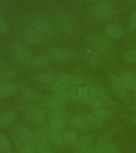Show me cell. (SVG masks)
I'll return each instance as SVG.
<instances>
[{"mask_svg": "<svg viewBox=\"0 0 136 153\" xmlns=\"http://www.w3.org/2000/svg\"><path fill=\"white\" fill-rule=\"evenodd\" d=\"M89 45L97 50L103 57H108L112 53V45L109 38L100 33H92L88 37Z\"/></svg>", "mask_w": 136, "mask_h": 153, "instance_id": "6da1fadb", "label": "cell"}, {"mask_svg": "<svg viewBox=\"0 0 136 153\" xmlns=\"http://www.w3.org/2000/svg\"><path fill=\"white\" fill-rule=\"evenodd\" d=\"M25 116L29 121L35 125H43L46 119V112L43 108L33 103L26 102L22 105Z\"/></svg>", "mask_w": 136, "mask_h": 153, "instance_id": "7a4b0ae2", "label": "cell"}, {"mask_svg": "<svg viewBox=\"0 0 136 153\" xmlns=\"http://www.w3.org/2000/svg\"><path fill=\"white\" fill-rule=\"evenodd\" d=\"M115 5L112 0H104L98 2L92 9L93 16L98 19H106L114 14Z\"/></svg>", "mask_w": 136, "mask_h": 153, "instance_id": "3957f363", "label": "cell"}, {"mask_svg": "<svg viewBox=\"0 0 136 153\" xmlns=\"http://www.w3.org/2000/svg\"><path fill=\"white\" fill-rule=\"evenodd\" d=\"M54 22L57 27L63 33L71 34L75 30V22L69 14L58 13L54 16Z\"/></svg>", "mask_w": 136, "mask_h": 153, "instance_id": "277c9868", "label": "cell"}, {"mask_svg": "<svg viewBox=\"0 0 136 153\" xmlns=\"http://www.w3.org/2000/svg\"><path fill=\"white\" fill-rule=\"evenodd\" d=\"M50 59L57 62H66L71 61L75 57V53L72 50L63 47H53L50 52Z\"/></svg>", "mask_w": 136, "mask_h": 153, "instance_id": "5b68a950", "label": "cell"}, {"mask_svg": "<svg viewBox=\"0 0 136 153\" xmlns=\"http://www.w3.org/2000/svg\"><path fill=\"white\" fill-rule=\"evenodd\" d=\"M108 81H109L110 88L115 95L122 100H126L127 98L126 88H125L123 84L122 83L119 76L115 74H111L109 75Z\"/></svg>", "mask_w": 136, "mask_h": 153, "instance_id": "8992f818", "label": "cell"}, {"mask_svg": "<svg viewBox=\"0 0 136 153\" xmlns=\"http://www.w3.org/2000/svg\"><path fill=\"white\" fill-rule=\"evenodd\" d=\"M24 38L26 42L33 45H42L48 42V38L33 28L27 29L24 33Z\"/></svg>", "mask_w": 136, "mask_h": 153, "instance_id": "52a82bcc", "label": "cell"}, {"mask_svg": "<svg viewBox=\"0 0 136 153\" xmlns=\"http://www.w3.org/2000/svg\"><path fill=\"white\" fill-rule=\"evenodd\" d=\"M32 28L36 30L45 36H51L53 34L54 28L49 20L44 18H37L32 22Z\"/></svg>", "mask_w": 136, "mask_h": 153, "instance_id": "ba28073f", "label": "cell"}, {"mask_svg": "<svg viewBox=\"0 0 136 153\" xmlns=\"http://www.w3.org/2000/svg\"><path fill=\"white\" fill-rule=\"evenodd\" d=\"M17 138L18 139L20 142L28 145L35 146V140L33 136V131L29 129L27 127L24 125H18L14 130Z\"/></svg>", "mask_w": 136, "mask_h": 153, "instance_id": "9c48e42d", "label": "cell"}, {"mask_svg": "<svg viewBox=\"0 0 136 153\" xmlns=\"http://www.w3.org/2000/svg\"><path fill=\"white\" fill-rule=\"evenodd\" d=\"M83 56L87 63L91 66H99L103 61V56L90 45L86 46L83 51Z\"/></svg>", "mask_w": 136, "mask_h": 153, "instance_id": "30bf717a", "label": "cell"}, {"mask_svg": "<svg viewBox=\"0 0 136 153\" xmlns=\"http://www.w3.org/2000/svg\"><path fill=\"white\" fill-rule=\"evenodd\" d=\"M104 33L110 40H119L124 34V30L119 22H112L105 26Z\"/></svg>", "mask_w": 136, "mask_h": 153, "instance_id": "8fae6325", "label": "cell"}, {"mask_svg": "<svg viewBox=\"0 0 136 153\" xmlns=\"http://www.w3.org/2000/svg\"><path fill=\"white\" fill-rule=\"evenodd\" d=\"M69 87L70 86L67 80V74H58L56 81L50 85L49 89L51 93H52V94H55L66 92Z\"/></svg>", "mask_w": 136, "mask_h": 153, "instance_id": "7c38bea8", "label": "cell"}, {"mask_svg": "<svg viewBox=\"0 0 136 153\" xmlns=\"http://www.w3.org/2000/svg\"><path fill=\"white\" fill-rule=\"evenodd\" d=\"M14 53L17 58L22 62H30L31 59L33 58L30 49L21 42L14 43Z\"/></svg>", "mask_w": 136, "mask_h": 153, "instance_id": "4fadbf2b", "label": "cell"}, {"mask_svg": "<svg viewBox=\"0 0 136 153\" xmlns=\"http://www.w3.org/2000/svg\"><path fill=\"white\" fill-rule=\"evenodd\" d=\"M95 98L101 100L106 107L112 108L115 106V101L110 95L109 91L107 88L98 85L96 84H95Z\"/></svg>", "mask_w": 136, "mask_h": 153, "instance_id": "5bb4252c", "label": "cell"}, {"mask_svg": "<svg viewBox=\"0 0 136 153\" xmlns=\"http://www.w3.org/2000/svg\"><path fill=\"white\" fill-rule=\"evenodd\" d=\"M21 97L29 103H36L41 99V95L35 88H31L30 86L23 85L20 88Z\"/></svg>", "mask_w": 136, "mask_h": 153, "instance_id": "9a60e30c", "label": "cell"}, {"mask_svg": "<svg viewBox=\"0 0 136 153\" xmlns=\"http://www.w3.org/2000/svg\"><path fill=\"white\" fill-rule=\"evenodd\" d=\"M43 128L45 129V131H46L50 141L52 144H54L57 147H60V146L63 145V139H62V131H57L55 129L50 128L48 124H43Z\"/></svg>", "mask_w": 136, "mask_h": 153, "instance_id": "2e32d148", "label": "cell"}, {"mask_svg": "<svg viewBox=\"0 0 136 153\" xmlns=\"http://www.w3.org/2000/svg\"><path fill=\"white\" fill-rule=\"evenodd\" d=\"M18 91V86L12 81L0 83V97H10L16 95Z\"/></svg>", "mask_w": 136, "mask_h": 153, "instance_id": "e0dca14e", "label": "cell"}, {"mask_svg": "<svg viewBox=\"0 0 136 153\" xmlns=\"http://www.w3.org/2000/svg\"><path fill=\"white\" fill-rule=\"evenodd\" d=\"M16 112L14 109H6L0 112V127L6 128L11 125L16 119Z\"/></svg>", "mask_w": 136, "mask_h": 153, "instance_id": "ac0fdd59", "label": "cell"}, {"mask_svg": "<svg viewBox=\"0 0 136 153\" xmlns=\"http://www.w3.org/2000/svg\"><path fill=\"white\" fill-rule=\"evenodd\" d=\"M34 140H35V146H47L50 143V139L48 136L46 131L43 128H36L33 131Z\"/></svg>", "mask_w": 136, "mask_h": 153, "instance_id": "d6986e66", "label": "cell"}, {"mask_svg": "<svg viewBox=\"0 0 136 153\" xmlns=\"http://www.w3.org/2000/svg\"><path fill=\"white\" fill-rule=\"evenodd\" d=\"M69 124L72 128L74 129H79V130H83V129L88 128V124L86 121L85 118L84 117L83 112L80 114L72 116L69 120Z\"/></svg>", "mask_w": 136, "mask_h": 153, "instance_id": "ffe728a7", "label": "cell"}, {"mask_svg": "<svg viewBox=\"0 0 136 153\" xmlns=\"http://www.w3.org/2000/svg\"><path fill=\"white\" fill-rule=\"evenodd\" d=\"M92 138L89 135H84L79 137L77 143L75 145V152L85 153L88 149L91 148Z\"/></svg>", "mask_w": 136, "mask_h": 153, "instance_id": "44dd1931", "label": "cell"}, {"mask_svg": "<svg viewBox=\"0 0 136 153\" xmlns=\"http://www.w3.org/2000/svg\"><path fill=\"white\" fill-rule=\"evenodd\" d=\"M58 74L52 71H44L41 72L35 76V81L39 82L40 84H45V85H50L53 81H56Z\"/></svg>", "mask_w": 136, "mask_h": 153, "instance_id": "7402d4cb", "label": "cell"}, {"mask_svg": "<svg viewBox=\"0 0 136 153\" xmlns=\"http://www.w3.org/2000/svg\"><path fill=\"white\" fill-rule=\"evenodd\" d=\"M63 143L67 146L76 145L79 140L78 133L74 129H67L62 131Z\"/></svg>", "mask_w": 136, "mask_h": 153, "instance_id": "603a6c76", "label": "cell"}, {"mask_svg": "<svg viewBox=\"0 0 136 153\" xmlns=\"http://www.w3.org/2000/svg\"><path fill=\"white\" fill-rule=\"evenodd\" d=\"M92 113H93L95 117H98L103 123L109 120H112L114 117V113L111 110V108L107 107L98 108L93 109L92 111Z\"/></svg>", "mask_w": 136, "mask_h": 153, "instance_id": "cb8c5ba5", "label": "cell"}, {"mask_svg": "<svg viewBox=\"0 0 136 153\" xmlns=\"http://www.w3.org/2000/svg\"><path fill=\"white\" fill-rule=\"evenodd\" d=\"M50 61V55L47 54H38L33 57L30 61L31 66L35 69H42L47 66Z\"/></svg>", "mask_w": 136, "mask_h": 153, "instance_id": "d4e9b609", "label": "cell"}, {"mask_svg": "<svg viewBox=\"0 0 136 153\" xmlns=\"http://www.w3.org/2000/svg\"><path fill=\"white\" fill-rule=\"evenodd\" d=\"M120 80H121L122 83L123 84V85L125 86V88L127 89L131 90L132 87H133L134 82L135 81L136 75L131 72H124L119 76Z\"/></svg>", "mask_w": 136, "mask_h": 153, "instance_id": "484cf974", "label": "cell"}, {"mask_svg": "<svg viewBox=\"0 0 136 153\" xmlns=\"http://www.w3.org/2000/svg\"><path fill=\"white\" fill-rule=\"evenodd\" d=\"M69 96L71 100L76 101V102H82L84 99V93L83 86H75L71 87L69 90Z\"/></svg>", "mask_w": 136, "mask_h": 153, "instance_id": "4316f807", "label": "cell"}, {"mask_svg": "<svg viewBox=\"0 0 136 153\" xmlns=\"http://www.w3.org/2000/svg\"><path fill=\"white\" fill-rule=\"evenodd\" d=\"M48 113L51 116V117H57L64 120L65 121H69L70 117H72L69 111L65 108H57L55 109H52L48 111Z\"/></svg>", "mask_w": 136, "mask_h": 153, "instance_id": "83f0119b", "label": "cell"}, {"mask_svg": "<svg viewBox=\"0 0 136 153\" xmlns=\"http://www.w3.org/2000/svg\"><path fill=\"white\" fill-rule=\"evenodd\" d=\"M66 121L61 118L57 117H50V119L48 121V125L52 128L57 130V131H63L65 128Z\"/></svg>", "mask_w": 136, "mask_h": 153, "instance_id": "f1b7e54d", "label": "cell"}, {"mask_svg": "<svg viewBox=\"0 0 136 153\" xmlns=\"http://www.w3.org/2000/svg\"><path fill=\"white\" fill-rule=\"evenodd\" d=\"M67 80H68L70 88L75 87V86H82L84 82V77L79 74H67Z\"/></svg>", "mask_w": 136, "mask_h": 153, "instance_id": "f546056e", "label": "cell"}, {"mask_svg": "<svg viewBox=\"0 0 136 153\" xmlns=\"http://www.w3.org/2000/svg\"><path fill=\"white\" fill-rule=\"evenodd\" d=\"M108 143H109V142L107 139L104 138V137L100 138L97 141V143H95V147L93 148L94 153H105Z\"/></svg>", "mask_w": 136, "mask_h": 153, "instance_id": "4dcf8cb0", "label": "cell"}, {"mask_svg": "<svg viewBox=\"0 0 136 153\" xmlns=\"http://www.w3.org/2000/svg\"><path fill=\"white\" fill-rule=\"evenodd\" d=\"M14 72L10 68L0 71V83L10 81V80L14 77Z\"/></svg>", "mask_w": 136, "mask_h": 153, "instance_id": "1f68e13d", "label": "cell"}, {"mask_svg": "<svg viewBox=\"0 0 136 153\" xmlns=\"http://www.w3.org/2000/svg\"><path fill=\"white\" fill-rule=\"evenodd\" d=\"M123 58L128 63H136V47L127 50L124 54Z\"/></svg>", "mask_w": 136, "mask_h": 153, "instance_id": "d6a6232c", "label": "cell"}, {"mask_svg": "<svg viewBox=\"0 0 136 153\" xmlns=\"http://www.w3.org/2000/svg\"><path fill=\"white\" fill-rule=\"evenodd\" d=\"M18 149L19 153H38L37 149L33 146L28 145V144L21 143V142L19 143Z\"/></svg>", "mask_w": 136, "mask_h": 153, "instance_id": "836d02e7", "label": "cell"}, {"mask_svg": "<svg viewBox=\"0 0 136 153\" xmlns=\"http://www.w3.org/2000/svg\"><path fill=\"white\" fill-rule=\"evenodd\" d=\"M10 148V142L9 139L4 134L0 132V152L9 150Z\"/></svg>", "mask_w": 136, "mask_h": 153, "instance_id": "e575fe53", "label": "cell"}, {"mask_svg": "<svg viewBox=\"0 0 136 153\" xmlns=\"http://www.w3.org/2000/svg\"><path fill=\"white\" fill-rule=\"evenodd\" d=\"M128 28L130 31H135L136 30V10L131 14L128 19Z\"/></svg>", "mask_w": 136, "mask_h": 153, "instance_id": "d590c367", "label": "cell"}, {"mask_svg": "<svg viewBox=\"0 0 136 153\" xmlns=\"http://www.w3.org/2000/svg\"><path fill=\"white\" fill-rule=\"evenodd\" d=\"M10 25L8 22L0 15V33L1 34H6L9 32Z\"/></svg>", "mask_w": 136, "mask_h": 153, "instance_id": "8d00e7d4", "label": "cell"}, {"mask_svg": "<svg viewBox=\"0 0 136 153\" xmlns=\"http://www.w3.org/2000/svg\"><path fill=\"white\" fill-rule=\"evenodd\" d=\"M105 153H121V149L118 144L115 143H109Z\"/></svg>", "mask_w": 136, "mask_h": 153, "instance_id": "74e56055", "label": "cell"}, {"mask_svg": "<svg viewBox=\"0 0 136 153\" xmlns=\"http://www.w3.org/2000/svg\"><path fill=\"white\" fill-rule=\"evenodd\" d=\"M36 149L38 153H52V151L47 146H38L36 147Z\"/></svg>", "mask_w": 136, "mask_h": 153, "instance_id": "f35d334b", "label": "cell"}, {"mask_svg": "<svg viewBox=\"0 0 136 153\" xmlns=\"http://www.w3.org/2000/svg\"><path fill=\"white\" fill-rule=\"evenodd\" d=\"M9 67L7 65V63L4 62V61H2V60L0 59V71H2V70H4L6 69H8Z\"/></svg>", "mask_w": 136, "mask_h": 153, "instance_id": "ab89813d", "label": "cell"}, {"mask_svg": "<svg viewBox=\"0 0 136 153\" xmlns=\"http://www.w3.org/2000/svg\"><path fill=\"white\" fill-rule=\"evenodd\" d=\"M0 153H15L14 151H11V150H6V151H1Z\"/></svg>", "mask_w": 136, "mask_h": 153, "instance_id": "60d3db41", "label": "cell"}, {"mask_svg": "<svg viewBox=\"0 0 136 153\" xmlns=\"http://www.w3.org/2000/svg\"><path fill=\"white\" fill-rule=\"evenodd\" d=\"M88 1L91 2H95V3H98V2H102V1H104V0H88Z\"/></svg>", "mask_w": 136, "mask_h": 153, "instance_id": "b9f144b4", "label": "cell"}, {"mask_svg": "<svg viewBox=\"0 0 136 153\" xmlns=\"http://www.w3.org/2000/svg\"><path fill=\"white\" fill-rule=\"evenodd\" d=\"M131 90L135 91L136 93V78H135V82H134V85H133V87H132V89Z\"/></svg>", "mask_w": 136, "mask_h": 153, "instance_id": "7bdbcfd3", "label": "cell"}, {"mask_svg": "<svg viewBox=\"0 0 136 153\" xmlns=\"http://www.w3.org/2000/svg\"><path fill=\"white\" fill-rule=\"evenodd\" d=\"M85 153H94V150H93L92 148H91L90 149H88Z\"/></svg>", "mask_w": 136, "mask_h": 153, "instance_id": "ee69618b", "label": "cell"}, {"mask_svg": "<svg viewBox=\"0 0 136 153\" xmlns=\"http://www.w3.org/2000/svg\"><path fill=\"white\" fill-rule=\"evenodd\" d=\"M132 121H133L135 124H136V116H134V117H132Z\"/></svg>", "mask_w": 136, "mask_h": 153, "instance_id": "f6af8a7d", "label": "cell"}, {"mask_svg": "<svg viewBox=\"0 0 136 153\" xmlns=\"http://www.w3.org/2000/svg\"><path fill=\"white\" fill-rule=\"evenodd\" d=\"M2 12H3V8H2V6H0V14L2 13Z\"/></svg>", "mask_w": 136, "mask_h": 153, "instance_id": "bcb514c9", "label": "cell"}, {"mask_svg": "<svg viewBox=\"0 0 136 153\" xmlns=\"http://www.w3.org/2000/svg\"><path fill=\"white\" fill-rule=\"evenodd\" d=\"M5 1H6V0H0V3H1V2H4Z\"/></svg>", "mask_w": 136, "mask_h": 153, "instance_id": "7dc6e473", "label": "cell"}, {"mask_svg": "<svg viewBox=\"0 0 136 153\" xmlns=\"http://www.w3.org/2000/svg\"><path fill=\"white\" fill-rule=\"evenodd\" d=\"M135 102L136 103V93H135Z\"/></svg>", "mask_w": 136, "mask_h": 153, "instance_id": "c3c4849f", "label": "cell"}, {"mask_svg": "<svg viewBox=\"0 0 136 153\" xmlns=\"http://www.w3.org/2000/svg\"><path fill=\"white\" fill-rule=\"evenodd\" d=\"M130 2H136V0H129Z\"/></svg>", "mask_w": 136, "mask_h": 153, "instance_id": "681fc988", "label": "cell"}]
</instances>
